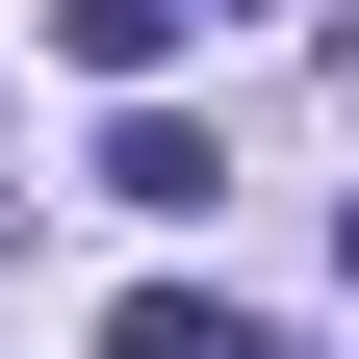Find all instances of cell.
Wrapping results in <instances>:
<instances>
[{
	"instance_id": "cell-1",
	"label": "cell",
	"mask_w": 359,
	"mask_h": 359,
	"mask_svg": "<svg viewBox=\"0 0 359 359\" xmlns=\"http://www.w3.org/2000/svg\"><path fill=\"white\" fill-rule=\"evenodd\" d=\"M103 205H154V231H205V205H231V128H180V103H128V128H103Z\"/></svg>"
},
{
	"instance_id": "cell-2",
	"label": "cell",
	"mask_w": 359,
	"mask_h": 359,
	"mask_svg": "<svg viewBox=\"0 0 359 359\" xmlns=\"http://www.w3.org/2000/svg\"><path fill=\"white\" fill-rule=\"evenodd\" d=\"M180 26H205V0H52V52H77V77H128V103H154V52H180Z\"/></svg>"
},
{
	"instance_id": "cell-3",
	"label": "cell",
	"mask_w": 359,
	"mask_h": 359,
	"mask_svg": "<svg viewBox=\"0 0 359 359\" xmlns=\"http://www.w3.org/2000/svg\"><path fill=\"white\" fill-rule=\"evenodd\" d=\"M103 359H257V334H231V308H205V283H154V308H128Z\"/></svg>"
},
{
	"instance_id": "cell-4",
	"label": "cell",
	"mask_w": 359,
	"mask_h": 359,
	"mask_svg": "<svg viewBox=\"0 0 359 359\" xmlns=\"http://www.w3.org/2000/svg\"><path fill=\"white\" fill-rule=\"evenodd\" d=\"M231 26H257V0H231Z\"/></svg>"
}]
</instances>
